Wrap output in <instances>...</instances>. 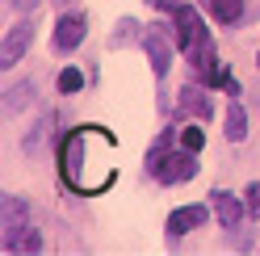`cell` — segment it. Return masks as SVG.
Wrapping results in <instances>:
<instances>
[{
	"label": "cell",
	"instance_id": "obj_16",
	"mask_svg": "<svg viewBox=\"0 0 260 256\" xmlns=\"http://www.w3.org/2000/svg\"><path fill=\"white\" fill-rule=\"evenodd\" d=\"M80 88H84V76L76 68H63L59 72V92H80Z\"/></svg>",
	"mask_w": 260,
	"mask_h": 256
},
{
	"label": "cell",
	"instance_id": "obj_11",
	"mask_svg": "<svg viewBox=\"0 0 260 256\" xmlns=\"http://www.w3.org/2000/svg\"><path fill=\"white\" fill-rule=\"evenodd\" d=\"M189 63H193V68H198L202 76H210V72L218 68V63H214V42H210V34H202L198 42L189 46Z\"/></svg>",
	"mask_w": 260,
	"mask_h": 256
},
{
	"label": "cell",
	"instance_id": "obj_19",
	"mask_svg": "<svg viewBox=\"0 0 260 256\" xmlns=\"http://www.w3.org/2000/svg\"><path fill=\"white\" fill-rule=\"evenodd\" d=\"M9 5L17 9V13H34V9H38V0H9Z\"/></svg>",
	"mask_w": 260,
	"mask_h": 256
},
{
	"label": "cell",
	"instance_id": "obj_8",
	"mask_svg": "<svg viewBox=\"0 0 260 256\" xmlns=\"http://www.w3.org/2000/svg\"><path fill=\"white\" fill-rule=\"evenodd\" d=\"M206 218H210L206 206H176V210L168 214V235L181 239V235H189V231H198Z\"/></svg>",
	"mask_w": 260,
	"mask_h": 256
},
{
	"label": "cell",
	"instance_id": "obj_3",
	"mask_svg": "<svg viewBox=\"0 0 260 256\" xmlns=\"http://www.w3.org/2000/svg\"><path fill=\"white\" fill-rule=\"evenodd\" d=\"M202 34H206V29H202L198 9H193V5H176L172 9V38H176V46H185V51H189Z\"/></svg>",
	"mask_w": 260,
	"mask_h": 256
},
{
	"label": "cell",
	"instance_id": "obj_14",
	"mask_svg": "<svg viewBox=\"0 0 260 256\" xmlns=\"http://www.w3.org/2000/svg\"><path fill=\"white\" fill-rule=\"evenodd\" d=\"M51 126H55V114H51V109H46V114L38 118V126H34V131H29V135H25V143H21V147H25L29 155H34V151L42 147V143H46V135H51Z\"/></svg>",
	"mask_w": 260,
	"mask_h": 256
},
{
	"label": "cell",
	"instance_id": "obj_12",
	"mask_svg": "<svg viewBox=\"0 0 260 256\" xmlns=\"http://www.w3.org/2000/svg\"><path fill=\"white\" fill-rule=\"evenodd\" d=\"M226 143H243L248 139V114H243V105L231 97V109H226V126H222Z\"/></svg>",
	"mask_w": 260,
	"mask_h": 256
},
{
	"label": "cell",
	"instance_id": "obj_17",
	"mask_svg": "<svg viewBox=\"0 0 260 256\" xmlns=\"http://www.w3.org/2000/svg\"><path fill=\"white\" fill-rule=\"evenodd\" d=\"M38 248H42V235H38L34 227H29V231L21 235V244H17V248H13V252H38Z\"/></svg>",
	"mask_w": 260,
	"mask_h": 256
},
{
	"label": "cell",
	"instance_id": "obj_7",
	"mask_svg": "<svg viewBox=\"0 0 260 256\" xmlns=\"http://www.w3.org/2000/svg\"><path fill=\"white\" fill-rule=\"evenodd\" d=\"M214 214H218V222H222V231H239V222H243V214H248V206H239V198L235 194H226V189H214Z\"/></svg>",
	"mask_w": 260,
	"mask_h": 256
},
{
	"label": "cell",
	"instance_id": "obj_13",
	"mask_svg": "<svg viewBox=\"0 0 260 256\" xmlns=\"http://www.w3.org/2000/svg\"><path fill=\"white\" fill-rule=\"evenodd\" d=\"M210 13H214L218 25H239L243 21V0H210Z\"/></svg>",
	"mask_w": 260,
	"mask_h": 256
},
{
	"label": "cell",
	"instance_id": "obj_20",
	"mask_svg": "<svg viewBox=\"0 0 260 256\" xmlns=\"http://www.w3.org/2000/svg\"><path fill=\"white\" fill-rule=\"evenodd\" d=\"M256 68H260V51H256Z\"/></svg>",
	"mask_w": 260,
	"mask_h": 256
},
{
	"label": "cell",
	"instance_id": "obj_2",
	"mask_svg": "<svg viewBox=\"0 0 260 256\" xmlns=\"http://www.w3.org/2000/svg\"><path fill=\"white\" fill-rule=\"evenodd\" d=\"M25 231H29V206H25V198L9 194L0 202V239H5V252L17 248Z\"/></svg>",
	"mask_w": 260,
	"mask_h": 256
},
{
	"label": "cell",
	"instance_id": "obj_10",
	"mask_svg": "<svg viewBox=\"0 0 260 256\" xmlns=\"http://www.w3.org/2000/svg\"><path fill=\"white\" fill-rule=\"evenodd\" d=\"M34 92H38V88H34V80H17V84L5 92V105H0V109H5V118H17L21 109L34 101Z\"/></svg>",
	"mask_w": 260,
	"mask_h": 256
},
{
	"label": "cell",
	"instance_id": "obj_18",
	"mask_svg": "<svg viewBox=\"0 0 260 256\" xmlns=\"http://www.w3.org/2000/svg\"><path fill=\"white\" fill-rule=\"evenodd\" d=\"M248 214H252V218H260V181H252V185H248Z\"/></svg>",
	"mask_w": 260,
	"mask_h": 256
},
{
	"label": "cell",
	"instance_id": "obj_5",
	"mask_svg": "<svg viewBox=\"0 0 260 256\" xmlns=\"http://www.w3.org/2000/svg\"><path fill=\"white\" fill-rule=\"evenodd\" d=\"M84 34H88V21L80 17V13H63V17L55 21V51L59 55L76 51V46L84 42Z\"/></svg>",
	"mask_w": 260,
	"mask_h": 256
},
{
	"label": "cell",
	"instance_id": "obj_4",
	"mask_svg": "<svg viewBox=\"0 0 260 256\" xmlns=\"http://www.w3.org/2000/svg\"><path fill=\"white\" fill-rule=\"evenodd\" d=\"M29 42H34V21H17L5 38H0V68H13V63L25 55Z\"/></svg>",
	"mask_w": 260,
	"mask_h": 256
},
{
	"label": "cell",
	"instance_id": "obj_15",
	"mask_svg": "<svg viewBox=\"0 0 260 256\" xmlns=\"http://www.w3.org/2000/svg\"><path fill=\"white\" fill-rule=\"evenodd\" d=\"M181 147H185V151H202V147H206L202 126H185V131H181Z\"/></svg>",
	"mask_w": 260,
	"mask_h": 256
},
{
	"label": "cell",
	"instance_id": "obj_21",
	"mask_svg": "<svg viewBox=\"0 0 260 256\" xmlns=\"http://www.w3.org/2000/svg\"><path fill=\"white\" fill-rule=\"evenodd\" d=\"M151 5H164V0H151Z\"/></svg>",
	"mask_w": 260,
	"mask_h": 256
},
{
	"label": "cell",
	"instance_id": "obj_9",
	"mask_svg": "<svg viewBox=\"0 0 260 256\" xmlns=\"http://www.w3.org/2000/svg\"><path fill=\"white\" fill-rule=\"evenodd\" d=\"M176 109H181L185 118H202V122L214 114L210 97H206V92H198V88H181V97H176Z\"/></svg>",
	"mask_w": 260,
	"mask_h": 256
},
{
	"label": "cell",
	"instance_id": "obj_6",
	"mask_svg": "<svg viewBox=\"0 0 260 256\" xmlns=\"http://www.w3.org/2000/svg\"><path fill=\"white\" fill-rule=\"evenodd\" d=\"M143 51H147V59H151V72H155V80H164V76H168V63H172L168 29H147V34H143Z\"/></svg>",
	"mask_w": 260,
	"mask_h": 256
},
{
	"label": "cell",
	"instance_id": "obj_1",
	"mask_svg": "<svg viewBox=\"0 0 260 256\" xmlns=\"http://www.w3.org/2000/svg\"><path fill=\"white\" fill-rule=\"evenodd\" d=\"M198 151H164V147H155L151 151V159H147V168H151V177L159 181V185H181V181H189L193 172H198V159H193Z\"/></svg>",
	"mask_w": 260,
	"mask_h": 256
}]
</instances>
